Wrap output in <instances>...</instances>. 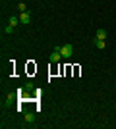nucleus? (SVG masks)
Segmentation results:
<instances>
[{"mask_svg": "<svg viewBox=\"0 0 116 129\" xmlns=\"http://www.w3.org/2000/svg\"><path fill=\"white\" fill-rule=\"evenodd\" d=\"M58 48H60V54H62V56H64L66 60L74 56V48H72V44H64V46H58Z\"/></svg>", "mask_w": 116, "mask_h": 129, "instance_id": "1", "label": "nucleus"}, {"mask_svg": "<svg viewBox=\"0 0 116 129\" xmlns=\"http://www.w3.org/2000/svg\"><path fill=\"white\" fill-rule=\"evenodd\" d=\"M19 23H21L19 21V16H12L10 19H8V25H12V27H17Z\"/></svg>", "mask_w": 116, "mask_h": 129, "instance_id": "4", "label": "nucleus"}, {"mask_svg": "<svg viewBox=\"0 0 116 129\" xmlns=\"http://www.w3.org/2000/svg\"><path fill=\"white\" fill-rule=\"evenodd\" d=\"M95 39H103V41H105V39H106V31H105V29H99V31H97V37H95Z\"/></svg>", "mask_w": 116, "mask_h": 129, "instance_id": "6", "label": "nucleus"}, {"mask_svg": "<svg viewBox=\"0 0 116 129\" xmlns=\"http://www.w3.org/2000/svg\"><path fill=\"white\" fill-rule=\"evenodd\" d=\"M14 98H16V94H14V92H10V94L6 96V100H4V102H6V104H10L12 100H14Z\"/></svg>", "mask_w": 116, "mask_h": 129, "instance_id": "8", "label": "nucleus"}, {"mask_svg": "<svg viewBox=\"0 0 116 129\" xmlns=\"http://www.w3.org/2000/svg\"><path fill=\"white\" fill-rule=\"evenodd\" d=\"M17 10H19V12H27V6L19 2V4H17Z\"/></svg>", "mask_w": 116, "mask_h": 129, "instance_id": "10", "label": "nucleus"}, {"mask_svg": "<svg viewBox=\"0 0 116 129\" xmlns=\"http://www.w3.org/2000/svg\"><path fill=\"white\" fill-rule=\"evenodd\" d=\"M62 58H64V56L60 54V48L56 46V48L50 52V62H52V64H58V62H62Z\"/></svg>", "mask_w": 116, "mask_h": 129, "instance_id": "2", "label": "nucleus"}, {"mask_svg": "<svg viewBox=\"0 0 116 129\" xmlns=\"http://www.w3.org/2000/svg\"><path fill=\"white\" fill-rule=\"evenodd\" d=\"M19 21H21V25H29L31 23V14L29 12H19Z\"/></svg>", "mask_w": 116, "mask_h": 129, "instance_id": "3", "label": "nucleus"}, {"mask_svg": "<svg viewBox=\"0 0 116 129\" xmlns=\"http://www.w3.org/2000/svg\"><path fill=\"white\" fill-rule=\"evenodd\" d=\"M95 46L99 50H103V48H106V43L103 41V39H95Z\"/></svg>", "mask_w": 116, "mask_h": 129, "instance_id": "5", "label": "nucleus"}, {"mask_svg": "<svg viewBox=\"0 0 116 129\" xmlns=\"http://www.w3.org/2000/svg\"><path fill=\"white\" fill-rule=\"evenodd\" d=\"M25 121H27V123H31V121H35V114H25Z\"/></svg>", "mask_w": 116, "mask_h": 129, "instance_id": "7", "label": "nucleus"}, {"mask_svg": "<svg viewBox=\"0 0 116 129\" xmlns=\"http://www.w3.org/2000/svg\"><path fill=\"white\" fill-rule=\"evenodd\" d=\"M4 33H6V35H12V33H14V27H12V25H6Z\"/></svg>", "mask_w": 116, "mask_h": 129, "instance_id": "9", "label": "nucleus"}]
</instances>
